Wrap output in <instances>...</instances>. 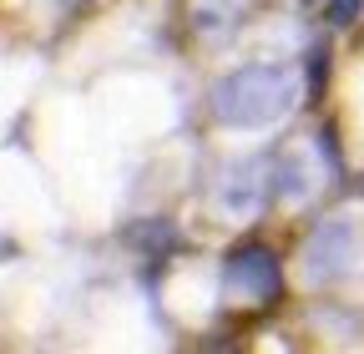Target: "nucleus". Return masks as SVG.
Segmentation results:
<instances>
[{
	"mask_svg": "<svg viewBox=\"0 0 364 354\" xmlns=\"http://www.w3.org/2000/svg\"><path fill=\"white\" fill-rule=\"evenodd\" d=\"M228 284L248 289L253 299H279V263L263 248H238L228 258Z\"/></svg>",
	"mask_w": 364,
	"mask_h": 354,
	"instance_id": "1",
	"label": "nucleus"
},
{
	"mask_svg": "<svg viewBox=\"0 0 364 354\" xmlns=\"http://www.w3.org/2000/svg\"><path fill=\"white\" fill-rule=\"evenodd\" d=\"M359 11H364V0H324V16H329L334 26H349V21H359Z\"/></svg>",
	"mask_w": 364,
	"mask_h": 354,
	"instance_id": "2",
	"label": "nucleus"
}]
</instances>
